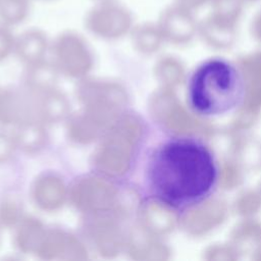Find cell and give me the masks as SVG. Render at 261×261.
I'll return each instance as SVG.
<instances>
[{"mask_svg": "<svg viewBox=\"0 0 261 261\" xmlns=\"http://www.w3.org/2000/svg\"><path fill=\"white\" fill-rule=\"evenodd\" d=\"M147 177L152 198L184 212L212 196L219 164L211 147L190 135H172L151 153Z\"/></svg>", "mask_w": 261, "mask_h": 261, "instance_id": "1", "label": "cell"}, {"mask_svg": "<svg viewBox=\"0 0 261 261\" xmlns=\"http://www.w3.org/2000/svg\"><path fill=\"white\" fill-rule=\"evenodd\" d=\"M245 97V82L239 68L222 57L198 64L189 76L187 101L203 117H215L238 108Z\"/></svg>", "mask_w": 261, "mask_h": 261, "instance_id": "2", "label": "cell"}, {"mask_svg": "<svg viewBox=\"0 0 261 261\" xmlns=\"http://www.w3.org/2000/svg\"><path fill=\"white\" fill-rule=\"evenodd\" d=\"M83 111L68 122L69 137L90 143L107 130L123 113L127 102L124 89L113 82L87 81L77 90Z\"/></svg>", "mask_w": 261, "mask_h": 261, "instance_id": "3", "label": "cell"}, {"mask_svg": "<svg viewBox=\"0 0 261 261\" xmlns=\"http://www.w3.org/2000/svg\"><path fill=\"white\" fill-rule=\"evenodd\" d=\"M142 121L133 114H122L107 130L95 155L94 164L111 176L124 174L130 167L143 135Z\"/></svg>", "mask_w": 261, "mask_h": 261, "instance_id": "4", "label": "cell"}, {"mask_svg": "<svg viewBox=\"0 0 261 261\" xmlns=\"http://www.w3.org/2000/svg\"><path fill=\"white\" fill-rule=\"evenodd\" d=\"M85 24L95 36L108 40L129 34L135 25L132 12L118 1L95 3L86 14Z\"/></svg>", "mask_w": 261, "mask_h": 261, "instance_id": "5", "label": "cell"}, {"mask_svg": "<svg viewBox=\"0 0 261 261\" xmlns=\"http://www.w3.org/2000/svg\"><path fill=\"white\" fill-rule=\"evenodd\" d=\"M52 52L57 69L69 76H84L92 68V52L84 38L76 33L60 34L53 43Z\"/></svg>", "mask_w": 261, "mask_h": 261, "instance_id": "6", "label": "cell"}, {"mask_svg": "<svg viewBox=\"0 0 261 261\" xmlns=\"http://www.w3.org/2000/svg\"><path fill=\"white\" fill-rule=\"evenodd\" d=\"M115 187L101 177L88 176L75 181L70 192L73 205L91 215L110 212L117 204Z\"/></svg>", "mask_w": 261, "mask_h": 261, "instance_id": "7", "label": "cell"}, {"mask_svg": "<svg viewBox=\"0 0 261 261\" xmlns=\"http://www.w3.org/2000/svg\"><path fill=\"white\" fill-rule=\"evenodd\" d=\"M157 24L164 40L174 43L187 42L199 32L196 13L173 2L162 10Z\"/></svg>", "mask_w": 261, "mask_h": 261, "instance_id": "8", "label": "cell"}, {"mask_svg": "<svg viewBox=\"0 0 261 261\" xmlns=\"http://www.w3.org/2000/svg\"><path fill=\"white\" fill-rule=\"evenodd\" d=\"M109 212L92 215L88 231L98 252L106 257L117 255L123 246V232L116 218Z\"/></svg>", "mask_w": 261, "mask_h": 261, "instance_id": "9", "label": "cell"}, {"mask_svg": "<svg viewBox=\"0 0 261 261\" xmlns=\"http://www.w3.org/2000/svg\"><path fill=\"white\" fill-rule=\"evenodd\" d=\"M35 253L44 259L83 260L87 251L73 236L60 230H46Z\"/></svg>", "mask_w": 261, "mask_h": 261, "instance_id": "10", "label": "cell"}, {"mask_svg": "<svg viewBox=\"0 0 261 261\" xmlns=\"http://www.w3.org/2000/svg\"><path fill=\"white\" fill-rule=\"evenodd\" d=\"M35 120L34 90H3L0 92V121L7 124H18Z\"/></svg>", "mask_w": 261, "mask_h": 261, "instance_id": "11", "label": "cell"}, {"mask_svg": "<svg viewBox=\"0 0 261 261\" xmlns=\"http://www.w3.org/2000/svg\"><path fill=\"white\" fill-rule=\"evenodd\" d=\"M34 89V88H33ZM69 104L65 96L55 88L35 89V119L43 124L57 122L65 118Z\"/></svg>", "mask_w": 261, "mask_h": 261, "instance_id": "12", "label": "cell"}, {"mask_svg": "<svg viewBox=\"0 0 261 261\" xmlns=\"http://www.w3.org/2000/svg\"><path fill=\"white\" fill-rule=\"evenodd\" d=\"M33 198L44 210H55L65 201L66 189L63 181L54 175H43L33 186Z\"/></svg>", "mask_w": 261, "mask_h": 261, "instance_id": "13", "label": "cell"}, {"mask_svg": "<svg viewBox=\"0 0 261 261\" xmlns=\"http://www.w3.org/2000/svg\"><path fill=\"white\" fill-rule=\"evenodd\" d=\"M48 48L46 35L37 29L28 30L15 38L14 51L28 65L44 60Z\"/></svg>", "mask_w": 261, "mask_h": 261, "instance_id": "14", "label": "cell"}, {"mask_svg": "<svg viewBox=\"0 0 261 261\" xmlns=\"http://www.w3.org/2000/svg\"><path fill=\"white\" fill-rule=\"evenodd\" d=\"M43 125V123L33 120L16 124L14 135L12 136L16 148L25 152H35L43 148L47 140V134Z\"/></svg>", "mask_w": 261, "mask_h": 261, "instance_id": "15", "label": "cell"}, {"mask_svg": "<svg viewBox=\"0 0 261 261\" xmlns=\"http://www.w3.org/2000/svg\"><path fill=\"white\" fill-rule=\"evenodd\" d=\"M247 3L244 0H212L208 17L221 25L236 29Z\"/></svg>", "mask_w": 261, "mask_h": 261, "instance_id": "16", "label": "cell"}, {"mask_svg": "<svg viewBox=\"0 0 261 261\" xmlns=\"http://www.w3.org/2000/svg\"><path fill=\"white\" fill-rule=\"evenodd\" d=\"M172 210L159 201L150 198L140 208L142 224L150 231H162L169 224V215Z\"/></svg>", "mask_w": 261, "mask_h": 261, "instance_id": "17", "label": "cell"}, {"mask_svg": "<svg viewBox=\"0 0 261 261\" xmlns=\"http://www.w3.org/2000/svg\"><path fill=\"white\" fill-rule=\"evenodd\" d=\"M129 34L135 48L142 53L156 51L164 41L157 22H145L134 25Z\"/></svg>", "mask_w": 261, "mask_h": 261, "instance_id": "18", "label": "cell"}, {"mask_svg": "<svg viewBox=\"0 0 261 261\" xmlns=\"http://www.w3.org/2000/svg\"><path fill=\"white\" fill-rule=\"evenodd\" d=\"M46 229L36 219H24L16 232V244L24 252H35Z\"/></svg>", "mask_w": 261, "mask_h": 261, "instance_id": "19", "label": "cell"}, {"mask_svg": "<svg viewBox=\"0 0 261 261\" xmlns=\"http://www.w3.org/2000/svg\"><path fill=\"white\" fill-rule=\"evenodd\" d=\"M56 69L55 64H50L44 60L29 65V71L27 73L28 87L40 90L54 88Z\"/></svg>", "mask_w": 261, "mask_h": 261, "instance_id": "20", "label": "cell"}, {"mask_svg": "<svg viewBox=\"0 0 261 261\" xmlns=\"http://www.w3.org/2000/svg\"><path fill=\"white\" fill-rule=\"evenodd\" d=\"M30 1L0 0V22L8 27L23 21L30 12Z\"/></svg>", "mask_w": 261, "mask_h": 261, "instance_id": "21", "label": "cell"}, {"mask_svg": "<svg viewBox=\"0 0 261 261\" xmlns=\"http://www.w3.org/2000/svg\"><path fill=\"white\" fill-rule=\"evenodd\" d=\"M15 37L10 31V27L0 22V61L5 59L14 51Z\"/></svg>", "mask_w": 261, "mask_h": 261, "instance_id": "22", "label": "cell"}, {"mask_svg": "<svg viewBox=\"0 0 261 261\" xmlns=\"http://www.w3.org/2000/svg\"><path fill=\"white\" fill-rule=\"evenodd\" d=\"M16 149L13 137L0 133V163L8 161Z\"/></svg>", "mask_w": 261, "mask_h": 261, "instance_id": "23", "label": "cell"}, {"mask_svg": "<svg viewBox=\"0 0 261 261\" xmlns=\"http://www.w3.org/2000/svg\"><path fill=\"white\" fill-rule=\"evenodd\" d=\"M18 211L13 204H3L0 208V220L5 224L14 223L17 220Z\"/></svg>", "mask_w": 261, "mask_h": 261, "instance_id": "24", "label": "cell"}, {"mask_svg": "<svg viewBox=\"0 0 261 261\" xmlns=\"http://www.w3.org/2000/svg\"><path fill=\"white\" fill-rule=\"evenodd\" d=\"M172 2L196 13L203 8H208L212 0H173Z\"/></svg>", "mask_w": 261, "mask_h": 261, "instance_id": "25", "label": "cell"}, {"mask_svg": "<svg viewBox=\"0 0 261 261\" xmlns=\"http://www.w3.org/2000/svg\"><path fill=\"white\" fill-rule=\"evenodd\" d=\"M252 30H253V33L254 35L261 39V7L260 9L256 12L255 16L253 17V20H252Z\"/></svg>", "mask_w": 261, "mask_h": 261, "instance_id": "26", "label": "cell"}, {"mask_svg": "<svg viewBox=\"0 0 261 261\" xmlns=\"http://www.w3.org/2000/svg\"><path fill=\"white\" fill-rule=\"evenodd\" d=\"M247 4H251V3H257V2H259V1H261V0H244Z\"/></svg>", "mask_w": 261, "mask_h": 261, "instance_id": "27", "label": "cell"}, {"mask_svg": "<svg viewBox=\"0 0 261 261\" xmlns=\"http://www.w3.org/2000/svg\"><path fill=\"white\" fill-rule=\"evenodd\" d=\"M95 3H98V2H109V1H117V0H93Z\"/></svg>", "mask_w": 261, "mask_h": 261, "instance_id": "28", "label": "cell"}, {"mask_svg": "<svg viewBox=\"0 0 261 261\" xmlns=\"http://www.w3.org/2000/svg\"><path fill=\"white\" fill-rule=\"evenodd\" d=\"M25 1H30L31 2V0H25Z\"/></svg>", "mask_w": 261, "mask_h": 261, "instance_id": "29", "label": "cell"}, {"mask_svg": "<svg viewBox=\"0 0 261 261\" xmlns=\"http://www.w3.org/2000/svg\"><path fill=\"white\" fill-rule=\"evenodd\" d=\"M46 1H50V0H46Z\"/></svg>", "mask_w": 261, "mask_h": 261, "instance_id": "30", "label": "cell"}]
</instances>
